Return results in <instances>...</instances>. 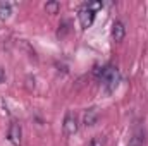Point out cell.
<instances>
[{
	"label": "cell",
	"instance_id": "cell-11",
	"mask_svg": "<svg viewBox=\"0 0 148 146\" xmlns=\"http://www.w3.org/2000/svg\"><path fill=\"white\" fill-rule=\"evenodd\" d=\"M3 79H5V72H3V69L0 67V83H3Z\"/></svg>",
	"mask_w": 148,
	"mask_h": 146
},
{
	"label": "cell",
	"instance_id": "cell-2",
	"mask_svg": "<svg viewBox=\"0 0 148 146\" xmlns=\"http://www.w3.org/2000/svg\"><path fill=\"white\" fill-rule=\"evenodd\" d=\"M102 9V2H88L84 3L79 12H77V19H79V24L83 29H88L93 21H95V16H97V10Z\"/></svg>",
	"mask_w": 148,
	"mask_h": 146
},
{
	"label": "cell",
	"instance_id": "cell-9",
	"mask_svg": "<svg viewBox=\"0 0 148 146\" xmlns=\"http://www.w3.org/2000/svg\"><path fill=\"white\" fill-rule=\"evenodd\" d=\"M59 9H60V3H59V2H55V0L47 2V3H45V10H47V14H57V12H59Z\"/></svg>",
	"mask_w": 148,
	"mask_h": 146
},
{
	"label": "cell",
	"instance_id": "cell-10",
	"mask_svg": "<svg viewBox=\"0 0 148 146\" xmlns=\"http://www.w3.org/2000/svg\"><path fill=\"white\" fill-rule=\"evenodd\" d=\"M90 146H103V139H102L100 136H95V138L91 139V143H90Z\"/></svg>",
	"mask_w": 148,
	"mask_h": 146
},
{
	"label": "cell",
	"instance_id": "cell-4",
	"mask_svg": "<svg viewBox=\"0 0 148 146\" xmlns=\"http://www.w3.org/2000/svg\"><path fill=\"white\" fill-rule=\"evenodd\" d=\"M62 129H64V134L66 136H73L77 132L79 129V124H77V117L74 115L73 112H67L66 117H64V124H62Z\"/></svg>",
	"mask_w": 148,
	"mask_h": 146
},
{
	"label": "cell",
	"instance_id": "cell-1",
	"mask_svg": "<svg viewBox=\"0 0 148 146\" xmlns=\"http://www.w3.org/2000/svg\"><path fill=\"white\" fill-rule=\"evenodd\" d=\"M97 74H98L100 83H102V86H103V89H105L107 95H110V93H114V91L117 89V86H119V83H121V72H119L117 67L107 65V67L98 69Z\"/></svg>",
	"mask_w": 148,
	"mask_h": 146
},
{
	"label": "cell",
	"instance_id": "cell-3",
	"mask_svg": "<svg viewBox=\"0 0 148 146\" xmlns=\"http://www.w3.org/2000/svg\"><path fill=\"white\" fill-rule=\"evenodd\" d=\"M21 138H23V127L17 120H12L7 131V139L14 146H21Z\"/></svg>",
	"mask_w": 148,
	"mask_h": 146
},
{
	"label": "cell",
	"instance_id": "cell-7",
	"mask_svg": "<svg viewBox=\"0 0 148 146\" xmlns=\"http://www.w3.org/2000/svg\"><path fill=\"white\" fill-rule=\"evenodd\" d=\"M10 14H12V7H10V3H9V2H0V19L5 21V19L10 17Z\"/></svg>",
	"mask_w": 148,
	"mask_h": 146
},
{
	"label": "cell",
	"instance_id": "cell-5",
	"mask_svg": "<svg viewBox=\"0 0 148 146\" xmlns=\"http://www.w3.org/2000/svg\"><path fill=\"white\" fill-rule=\"evenodd\" d=\"M97 120H98V110L95 108H86L84 110V113H83V126L84 127H91V126H95L97 124Z\"/></svg>",
	"mask_w": 148,
	"mask_h": 146
},
{
	"label": "cell",
	"instance_id": "cell-8",
	"mask_svg": "<svg viewBox=\"0 0 148 146\" xmlns=\"http://www.w3.org/2000/svg\"><path fill=\"white\" fill-rule=\"evenodd\" d=\"M143 141H145L143 132H141V131H136V132L129 138V143H127V146H143Z\"/></svg>",
	"mask_w": 148,
	"mask_h": 146
},
{
	"label": "cell",
	"instance_id": "cell-6",
	"mask_svg": "<svg viewBox=\"0 0 148 146\" xmlns=\"http://www.w3.org/2000/svg\"><path fill=\"white\" fill-rule=\"evenodd\" d=\"M126 36V28H124V23L122 21H115L112 24V38L115 43H121Z\"/></svg>",
	"mask_w": 148,
	"mask_h": 146
}]
</instances>
